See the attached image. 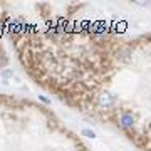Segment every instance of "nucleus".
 I'll list each match as a JSON object with an SVG mask.
<instances>
[{
  "mask_svg": "<svg viewBox=\"0 0 151 151\" xmlns=\"http://www.w3.org/2000/svg\"><path fill=\"white\" fill-rule=\"evenodd\" d=\"M119 124H121V128H124V129H131L133 126H134V119H133V116L128 113H124L121 118H119Z\"/></svg>",
  "mask_w": 151,
  "mask_h": 151,
  "instance_id": "1",
  "label": "nucleus"
},
{
  "mask_svg": "<svg viewBox=\"0 0 151 151\" xmlns=\"http://www.w3.org/2000/svg\"><path fill=\"white\" fill-rule=\"evenodd\" d=\"M114 103V96H111V94H103V96H99V104L101 106H109V104Z\"/></svg>",
  "mask_w": 151,
  "mask_h": 151,
  "instance_id": "2",
  "label": "nucleus"
},
{
  "mask_svg": "<svg viewBox=\"0 0 151 151\" xmlns=\"http://www.w3.org/2000/svg\"><path fill=\"white\" fill-rule=\"evenodd\" d=\"M82 134L87 136V138H96V134H94V131L91 129H82Z\"/></svg>",
  "mask_w": 151,
  "mask_h": 151,
  "instance_id": "3",
  "label": "nucleus"
}]
</instances>
